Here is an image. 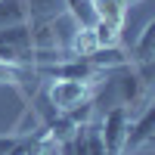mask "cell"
<instances>
[{
	"label": "cell",
	"instance_id": "cell-3",
	"mask_svg": "<svg viewBox=\"0 0 155 155\" xmlns=\"http://www.w3.org/2000/svg\"><path fill=\"white\" fill-rule=\"evenodd\" d=\"M155 143V106H149L130 118L127 127V140H124V152L121 155H137V152H149Z\"/></svg>",
	"mask_w": 155,
	"mask_h": 155
},
{
	"label": "cell",
	"instance_id": "cell-10",
	"mask_svg": "<svg viewBox=\"0 0 155 155\" xmlns=\"http://www.w3.org/2000/svg\"><path fill=\"white\" fill-rule=\"evenodd\" d=\"M34 68L31 65H12V62H3L0 59V84H9V87H19L25 84V78H28Z\"/></svg>",
	"mask_w": 155,
	"mask_h": 155
},
{
	"label": "cell",
	"instance_id": "cell-5",
	"mask_svg": "<svg viewBox=\"0 0 155 155\" xmlns=\"http://www.w3.org/2000/svg\"><path fill=\"white\" fill-rule=\"evenodd\" d=\"M93 9H96V22L124 28V19H127V9L130 6H127L124 0H93Z\"/></svg>",
	"mask_w": 155,
	"mask_h": 155
},
{
	"label": "cell",
	"instance_id": "cell-1",
	"mask_svg": "<svg viewBox=\"0 0 155 155\" xmlns=\"http://www.w3.org/2000/svg\"><path fill=\"white\" fill-rule=\"evenodd\" d=\"M47 99L56 112L68 115L71 109L93 99V81H53L47 90Z\"/></svg>",
	"mask_w": 155,
	"mask_h": 155
},
{
	"label": "cell",
	"instance_id": "cell-12",
	"mask_svg": "<svg viewBox=\"0 0 155 155\" xmlns=\"http://www.w3.org/2000/svg\"><path fill=\"white\" fill-rule=\"evenodd\" d=\"M22 143V137H16V134H6V137H0V155H6V152H12Z\"/></svg>",
	"mask_w": 155,
	"mask_h": 155
},
{
	"label": "cell",
	"instance_id": "cell-8",
	"mask_svg": "<svg viewBox=\"0 0 155 155\" xmlns=\"http://www.w3.org/2000/svg\"><path fill=\"white\" fill-rule=\"evenodd\" d=\"M65 12L78 22V28H93L96 25V9H93V0H65Z\"/></svg>",
	"mask_w": 155,
	"mask_h": 155
},
{
	"label": "cell",
	"instance_id": "cell-9",
	"mask_svg": "<svg viewBox=\"0 0 155 155\" xmlns=\"http://www.w3.org/2000/svg\"><path fill=\"white\" fill-rule=\"evenodd\" d=\"M96 50V37H93V31L90 28H78V34L71 37V44H68V59H87L90 53Z\"/></svg>",
	"mask_w": 155,
	"mask_h": 155
},
{
	"label": "cell",
	"instance_id": "cell-2",
	"mask_svg": "<svg viewBox=\"0 0 155 155\" xmlns=\"http://www.w3.org/2000/svg\"><path fill=\"white\" fill-rule=\"evenodd\" d=\"M127 127H130V112L124 106H112L99 121V137H102V146H106L109 155H121L124 152V140H127Z\"/></svg>",
	"mask_w": 155,
	"mask_h": 155
},
{
	"label": "cell",
	"instance_id": "cell-7",
	"mask_svg": "<svg viewBox=\"0 0 155 155\" xmlns=\"http://www.w3.org/2000/svg\"><path fill=\"white\" fill-rule=\"evenodd\" d=\"M25 22L31 19L22 0H0V28H12V25H25Z\"/></svg>",
	"mask_w": 155,
	"mask_h": 155
},
{
	"label": "cell",
	"instance_id": "cell-6",
	"mask_svg": "<svg viewBox=\"0 0 155 155\" xmlns=\"http://www.w3.org/2000/svg\"><path fill=\"white\" fill-rule=\"evenodd\" d=\"M62 146L47 134V127H41L34 137H25V155H59Z\"/></svg>",
	"mask_w": 155,
	"mask_h": 155
},
{
	"label": "cell",
	"instance_id": "cell-13",
	"mask_svg": "<svg viewBox=\"0 0 155 155\" xmlns=\"http://www.w3.org/2000/svg\"><path fill=\"white\" fill-rule=\"evenodd\" d=\"M124 3H127V6H130V3H137V0H124Z\"/></svg>",
	"mask_w": 155,
	"mask_h": 155
},
{
	"label": "cell",
	"instance_id": "cell-11",
	"mask_svg": "<svg viewBox=\"0 0 155 155\" xmlns=\"http://www.w3.org/2000/svg\"><path fill=\"white\" fill-rule=\"evenodd\" d=\"M90 31H93V37H96V50H99V47H121V31H124V28H115V25L96 22Z\"/></svg>",
	"mask_w": 155,
	"mask_h": 155
},
{
	"label": "cell",
	"instance_id": "cell-4",
	"mask_svg": "<svg viewBox=\"0 0 155 155\" xmlns=\"http://www.w3.org/2000/svg\"><path fill=\"white\" fill-rule=\"evenodd\" d=\"M152 56H155V22L149 19L143 25L137 41H130V65L134 68H143V65H152Z\"/></svg>",
	"mask_w": 155,
	"mask_h": 155
}]
</instances>
